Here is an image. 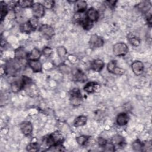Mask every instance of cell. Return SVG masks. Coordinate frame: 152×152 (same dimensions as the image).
<instances>
[{"instance_id": "cell-37", "label": "cell", "mask_w": 152, "mask_h": 152, "mask_svg": "<svg viewBox=\"0 0 152 152\" xmlns=\"http://www.w3.org/2000/svg\"><path fill=\"white\" fill-rule=\"evenodd\" d=\"M28 21L30 22V23L31 24V25L33 26V27L36 29L38 26V23H39V21H38V18L36 17H33L31 18H30V20H28Z\"/></svg>"}, {"instance_id": "cell-1", "label": "cell", "mask_w": 152, "mask_h": 152, "mask_svg": "<svg viewBox=\"0 0 152 152\" xmlns=\"http://www.w3.org/2000/svg\"><path fill=\"white\" fill-rule=\"evenodd\" d=\"M31 83V80L30 78L27 76H23L20 80H15L11 83V90L13 92L17 93L24 88L26 86L30 84Z\"/></svg>"}, {"instance_id": "cell-33", "label": "cell", "mask_w": 152, "mask_h": 152, "mask_svg": "<svg viewBox=\"0 0 152 152\" xmlns=\"http://www.w3.org/2000/svg\"><path fill=\"white\" fill-rule=\"evenodd\" d=\"M58 55L61 58H64L67 53V50L64 46H59L56 49Z\"/></svg>"}, {"instance_id": "cell-24", "label": "cell", "mask_w": 152, "mask_h": 152, "mask_svg": "<svg viewBox=\"0 0 152 152\" xmlns=\"http://www.w3.org/2000/svg\"><path fill=\"white\" fill-rule=\"evenodd\" d=\"M74 78L76 81L79 82H84L87 80L86 75L80 69L76 71L74 75Z\"/></svg>"}, {"instance_id": "cell-36", "label": "cell", "mask_w": 152, "mask_h": 152, "mask_svg": "<svg viewBox=\"0 0 152 152\" xmlns=\"http://www.w3.org/2000/svg\"><path fill=\"white\" fill-rule=\"evenodd\" d=\"M115 145L113 144V143L111 142H107L106 144L103 147V150L105 151H114L115 150Z\"/></svg>"}, {"instance_id": "cell-10", "label": "cell", "mask_w": 152, "mask_h": 152, "mask_svg": "<svg viewBox=\"0 0 152 152\" xmlns=\"http://www.w3.org/2000/svg\"><path fill=\"white\" fill-rule=\"evenodd\" d=\"M29 67L34 72H40L42 71V63L39 60L28 59L27 61Z\"/></svg>"}, {"instance_id": "cell-8", "label": "cell", "mask_w": 152, "mask_h": 152, "mask_svg": "<svg viewBox=\"0 0 152 152\" xmlns=\"http://www.w3.org/2000/svg\"><path fill=\"white\" fill-rule=\"evenodd\" d=\"M107 69L109 72L116 75H121L125 72V70L117 66V62L115 60H112L108 63Z\"/></svg>"}, {"instance_id": "cell-25", "label": "cell", "mask_w": 152, "mask_h": 152, "mask_svg": "<svg viewBox=\"0 0 152 152\" xmlns=\"http://www.w3.org/2000/svg\"><path fill=\"white\" fill-rule=\"evenodd\" d=\"M41 52L40 51L37 49L34 48L32 49V50L30 52V53H28V59H33V60H39L40 57L41 56Z\"/></svg>"}, {"instance_id": "cell-28", "label": "cell", "mask_w": 152, "mask_h": 152, "mask_svg": "<svg viewBox=\"0 0 152 152\" xmlns=\"http://www.w3.org/2000/svg\"><path fill=\"white\" fill-rule=\"evenodd\" d=\"M65 150V147L62 145V143L55 144L49 147V148L46 150L48 151H62Z\"/></svg>"}, {"instance_id": "cell-19", "label": "cell", "mask_w": 152, "mask_h": 152, "mask_svg": "<svg viewBox=\"0 0 152 152\" xmlns=\"http://www.w3.org/2000/svg\"><path fill=\"white\" fill-rule=\"evenodd\" d=\"M151 7V3L149 1H147L141 2L137 5V8L138 10L140 11L142 13H144V14H147L150 10Z\"/></svg>"}, {"instance_id": "cell-21", "label": "cell", "mask_w": 152, "mask_h": 152, "mask_svg": "<svg viewBox=\"0 0 152 152\" xmlns=\"http://www.w3.org/2000/svg\"><path fill=\"white\" fill-rule=\"evenodd\" d=\"M87 118L86 116L81 115L77 117L74 121V126L75 127H79L84 126L86 124Z\"/></svg>"}, {"instance_id": "cell-4", "label": "cell", "mask_w": 152, "mask_h": 152, "mask_svg": "<svg viewBox=\"0 0 152 152\" xmlns=\"http://www.w3.org/2000/svg\"><path fill=\"white\" fill-rule=\"evenodd\" d=\"M18 61L20 60H11L7 62L5 67V71L7 74L13 75L20 71L21 65L18 62Z\"/></svg>"}, {"instance_id": "cell-27", "label": "cell", "mask_w": 152, "mask_h": 152, "mask_svg": "<svg viewBox=\"0 0 152 152\" xmlns=\"http://www.w3.org/2000/svg\"><path fill=\"white\" fill-rule=\"evenodd\" d=\"M128 40L129 43L134 46H138L140 44V39L132 34L128 35Z\"/></svg>"}, {"instance_id": "cell-13", "label": "cell", "mask_w": 152, "mask_h": 152, "mask_svg": "<svg viewBox=\"0 0 152 152\" xmlns=\"http://www.w3.org/2000/svg\"><path fill=\"white\" fill-rule=\"evenodd\" d=\"M112 142L115 146L120 148H124L126 145L125 138L119 135H115L112 138Z\"/></svg>"}, {"instance_id": "cell-23", "label": "cell", "mask_w": 152, "mask_h": 152, "mask_svg": "<svg viewBox=\"0 0 152 152\" xmlns=\"http://www.w3.org/2000/svg\"><path fill=\"white\" fill-rule=\"evenodd\" d=\"M79 23L81 25L82 27L85 30H90L92 28L93 26V21H90L88 18H87V17L83 18Z\"/></svg>"}, {"instance_id": "cell-5", "label": "cell", "mask_w": 152, "mask_h": 152, "mask_svg": "<svg viewBox=\"0 0 152 152\" xmlns=\"http://www.w3.org/2000/svg\"><path fill=\"white\" fill-rule=\"evenodd\" d=\"M128 48L127 45L122 42L116 43L113 47V52L115 56H125L128 52Z\"/></svg>"}, {"instance_id": "cell-16", "label": "cell", "mask_w": 152, "mask_h": 152, "mask_svg": "<svg viewBox=\"0 0 152 152\" xmlns=\"http://www.w3.org/2000/svg\"><path fill=\"white\" fill-rule=\"evenodd\" d=\"M116 123L120 126H124L128 124L129 121V116L127 113L122 112L119 113L116 118Z\"/></svg>"}, {"instance_id": "cell-9", "label": "cell", "mask_w": 152, "mask_h": 152, "mask_svg": "<svg viewBox=\"0 0 152 152\" xmlns=\"http://www.w3.org/2000/svg\"><path fill=\"white\" fill-rule=\"evenodd\" d=\"M31 8L34 17H36L37 18H39L42 17L44 15L45 7L43 5V4L39 2H36L34 3Z\"/></svg>"}, {"instance_id": "cell-15", "label": "cell", "mask_w": 152, "mask_h": 152, "mask_svg": "<svg viewBox=\"0 0 152 152\" xmlns=\"http://www.w3.org/2000/svg\"><path fill=\"white\" fill-rule=\"evenodd\" d=\"M87 8V2L85 1H77L74 5V10L76 13H83Z\"/></svg>"}, {"instance_id": "cell-38", "label": "cell", "mask_w": 152, "mask_h": 152, "mask_svg": "<svg viewBox=\"0 0 152 152\" xmlns=\"http://www.w3.org/2000/svg\"><path fill=\"white\" fill-rule=\"evenodd\" d=\"M42 52H43V54L46 56V57H48L53 52V50L52 48H49V47H45L43 50H42Z\"/></svg>"}, {"instance_id": "cell-32", "label": "cell", "mask_w": 152, "mask_h": 152, "mask_svg": "<svg viewBox=\"0 0 152 152\" xmlns=\"http://www.w3.org/2000/svg\"><path fill=\"white\" fill-rule=\"evenodd\" d=\"M40 146L36 142L30 143L27 147V150L29 151H37L39 150Z\"/></svg>"}, {"instance_id": "cell-12", "label": "cell", "mask_w": 152, "mask_h": 152, "mask_svg": "<svg viewBox=\"0 0 152 152\" xmlns=\"http://www.w3.org/2000/svg\"><path fill=\"white\" fill-rule=\"evenodd\" d=\"M131 68L133 72L136 75H141L144 71V65L140 61H134L131 65Z\"/></svg>"}, {"instance_id": "cell-34", "label": "cell", "mask_w": 152, "mask_h": 152, "mask_svg": "<svg viewBox=\"0 0 152 152\" xmlns=\"http://www.w3.org/2000/svg\"><path fill=\"white\" fill-rule=\"evenodd\" d=\"M151 141H146L142 142V151H151Z\"/></svg>"}, {"instance_id": "cell-2", "label": "cell", "mask_w": 152, "mask_h": 152, "mask_svg": "<svg viewBox=\"0 0 152 152\" xmlns=\"http://www.w3.org/2000/svg\"><path fill=\"white\" fill-rule=\"evenodd\" d=\"M63 141L64 138L62 134L57 131L48 136L46 140V143L48 147H50L55 144L62 143Z\"/></svg>"}, {"instance_id": "cell-11", "label": "cell", "mask_w": 152, "mask_h": 152, "mask_svg": "<svg viewBox=\"0 0 152 152\" xmlns=\"http://www.w3.org/2000/svg\"><path fill=\"white\" fill-rule=\"evenodd\" d=\"M20 127L22 133L26 136L30 135L33 131V125L31 123L28 121L22 122L20 124Z\"/></svg>"}, {"instance_id": "cell-20", "label": "cell", "mask_w": 152, "mask_h": 152, "mask_svg": "<svg viewBox=\"0 0 152 152\" xmlns=\"http://www.w3.org/2000/svg\"><path fill=\"white\" fill-rule=\"evenodd\" d=\"M99 84L96 82H88L84 87V90L88 93H93L95 92Z\"/></svg>"}, {"instance_id": "cell-6", "label": "cell", "mask_w": 152, "mask_h": 152, "mask_svg": "<svg viewBox=\"0 0 152 152\" xmlns=\"http://www.w3.org/2000/svg\"><path fill=\"white\" fill-rule=\"evenodd\" d=\"M39 31L42 36L46 39H51L55 35L53 28L48 24L42 25L39 28Z\"/></svg>"}, {"instance_id": "cell-40", "label": "cell", "mask_w": 152, "mask_h": 152, "mask_svg": "<svg viewBox=\"0 0 152 152\" xmlns=\"http://www.w3.org/2000/svg\"><path fill=\"white\" fill-rule=\"evenodd\" d=\"M116 2H117L116 1H106V3L107 4V5L109 7H110V8L114 7Z\"/></svg>"}, {"instance_id": "cell-31", "label": "cell", "mask_w": 152, "mask_h": 152, "mask_svg": "<svg viewBox=\"0 0 152 152\" xmlns=\"http://www.w3.org/2000/svg\"><path fill=\"white\" fill-rule=\"evenodd\" d=\"M132 147L134 150L137 151H142V142H141L140 140H136L132 144Z\"/></svg>"}, {"instance_id": "cell-26", "label": "cell", "mask_w": 152, "mask_h": 152, "mask_svg": "<svg viewBox=\"0 0 152 152\" xmlns=\"http://www.w3.org/2000/svg\"><path fill=\"white\" fill-rule=\"evenodd\" d=\"M33 4V1L31 0H21L17 1V6L21 8L32 7Z\"/></svg>"}, {"instance_id": "cell-29", "label": "cell", "mask_w": 152, "mask_h": 152, "mask_svg": "<svg viewBox=\"0 0 152 152\" xmlns=\"http://www.w3.org/2000/svg\"><path fill=\"white\" fill-rule=\"evenodd\" d=\"M0 9H1V20L2 21L8 13V5L4 1H1L0 3Z\"/></svg>"}, {"instance_id": "cell-17", "label": "cell", "mask_w": 152, "mask_h": 152, "mask_svg": "<svg viewBox=\"0 0 152 152\" xmlns=\"http://www.w3.org/2000/svg\"><path fill=\"white\" fill-rule=\"evenodd\" d=\"M91 69L96 72H100L104 67V62L101 59L94 60L90 65Z\"/></svg>"}, {"instance_id": "cell-22", "label": "cell", "mask_w": 152, "mask_h": 152, "mask_svg": "<svg viewBox=\"0 0 152 152\" xmlns=\"http://www.w3.org/2000/svg\"><path fill=\"white\" fill-rule=\"evenodd\" d=\"M20 30L22 32L26 33H30L31 31H34L35 29L33 27L28 21L23 23L20 26Z\"/></svg>"}, {"instance_id": "cell-18", "label": "cell", "mask_w": 152, "mask_h": 152, "mask_svg": "<svg viewBox=\"0 0 152 152\" xmlns=\"http://www.w3.org/2000/svg\"><path fill=\"white\" fill-rule=\"evenodd\" d=\"M86 17L91 21H97L99 17V12L93 8H90L88 10L86 14Z\"/></svg>"}, {"instance_id": "cell-39", "label": "cell", "mask_w": 152, "mask_h": 152, "mask_svg": "<svg viewBox=\"0 0 152 152\" xmlns=\"http://www.w3.org/2000/svg\"><path fill=\"white\" fill-rule=\"evenodd\" d=\"M97 142H98V144L100 147H101L102 148H103V147L106 144V143L107 142V140H105L104 138H102V137H100L98 138V140H97Z\"/></svg>"}, {"instance_id": "cell-35", "label": "cell", "mask_w": 152, "mask_h": 152, "mask_svg": "<svg viewBox=\"0 0 152 152\" xmlns=\"http://www.w3.org/2000/svg\"><path fill=\"white\" fill-rule=\"evenodd\" d=\"M54 5H55V2L52 0L45 1L43 2V5L44 6V7L49 10L52 9L54 7Z\"/></svg>"}, {"instance_id": "cell-7", "label": "cell", "mask_w": 152, "mask_h": 152, "mask_svg": "<svg viewBox=\"0 0 152 152\" xmlns=\"http://www.w3.org/2000/svg\"><path fill=\"white\" fill-rule=\"evenodd\" d=\"M104 44L103 38L97 34H93L91 36L89 40V45L90 48L94 49L102 47Z\"/></svg>"}, {"instance_id": "cell-3", "label": "cell", "mask_w": 152, "mask_h": 152, "mask_svg": "<svg viewBox=\"0 0 152 152\" xmlns=\"http://www.w3.org/2000/svg\"><path fill=\"white\" fill-rule=\"evenodd\" d=\"M69 97L71 103L74 106H78L83 102L81 93L78 88H74L70 91Z\"/></svg>"}, {"instance_id": "cell-30", "label": "cell", "mask_w": 152, "mask_h": 152, "mask_svg": "<svg viewBox=\"0 0 152 152\" xmlns=\"http://www.w3.org/2000/svg\"><path fill=\"white\" fill-rule=\"evenodd\" d=\"M89 138H90L89 136L81 135V136H79V137H77L76 141H77V143L79 145H85L87 144V142H88Z\"/></svg>"}, {"instance_id": "cell-14", "label": "cell", "mask_w": 152, "mask_h": 152, "mask_svg": "<svg viewBox=\"0 0 152 152\" xmlns=\"http://www.w3.org/2000/svg\"><path fill=\"white\" fill-rule=\"evenodd\" d=\"M14 56L16 59L23 60L28 57V53L22 47H20L15 50Z\"/></svg>"}]
</instances>
